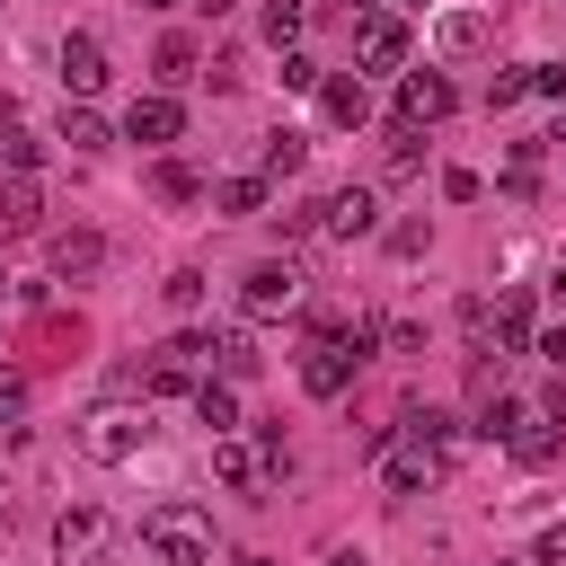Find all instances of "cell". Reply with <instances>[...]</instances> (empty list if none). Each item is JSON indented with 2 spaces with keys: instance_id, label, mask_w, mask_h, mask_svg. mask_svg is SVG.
Segmentation results:
<instances>
[{
  "instance_id": "1",
  "label": "cell",
  "mask_w": 566,
  "mask_h": 566,
  "mask_svg": "<svg viewBox=\"0 0 566 566\" xmlns=\"http://www.w3.org/2000/svg\"><path fill=\"white\" fill-rule=\"evenodd\" d=\"M71 442H80V460H97V469H124V460H142V442H150V398L133 407V398H97L80 424H71Z\"/></svg>"
},
{
  "instance_id": "2",
  "label": "cell",
  "mask_w": 566,
  "mask_h": 566,
  "mask_svg": "<svg viewBox=\"0 0 566 566\" xmlns=\"http://www.w3.org/2000/svg\"><path fill=\"white\" fill-rule=\"evenodd\" d=\"M142 548H150L159 566H212V513L186 504V495H168V504L142 513Z\"/></svg>"
},
{
  "instance_id": "3",
  "label": "cell",
  "mask_w": 566,
  "mask_h": 566,
  "mask_svg": "<svg viewBox=\"0 0 566 566\" xmlns=\"http://www.w3.org/2000/svg\"><path fill=\"white\" fill-rule=\"evenodd\" d=\"M115 557V513L106 504H62L53 522V566H106Z\"/></svg>"
},
{
  "instance_id": "4",
  "label": "cell",
  "mask_w": 566,
  "mask_h": 566,
  "mask_svg": "<svg viewBox=\"0 0 566 566\" xmlns=\"http://www.w3.org/2000/svg\"><path fill=\"white\" fill-rule=\"evenodd\" d=\"M239 310H248V318L301 310V265H292V256H256V265L239 274Z\"/></svg>"
},
{
  "instance_id": "5",
  "label": "cell",
  "mask_w": 566,
  "mask_h": 566,
  "mask_svg": "<svg viewBox=\"0 0 566 566\" xmlns=\"http://www.w3.org/2000/svg\"><path fill=\"white\" fill-rule=\"evenodd\" d=\"M380 230V195L371 186H336V195H318V239H371Z\"/></svg>"
},
{
  "instance_id": "6",
  "label": "cell",
  "mask_w": 566,
  "mask_h": 566,
  "mask_svg": "<svg viewBox=\"0 0 566 566\" xmlns=\"http://www.w3.org/2000/svg\"><path fill=\"white\" fill-rule=\"evenodd\" d=\"M177 133H186V106H177L168 88H150V97L124 106V142H142V150H168Z\"/></svg>"
},
{
  "instance_id": "7",
  "label": "cell",
  "mask_w": 566,
  "mask_h": 566,
  "mask_svg": "<svg viewBox=\"0 0 566 566\" xmlns=\"http://www.w3.org/2000/svg\"><path fill=\"white\" fill-rule=\"evenodd\" d=\"M212 478H221V486H239V495H256V486L274 478V451H265V442L221 433V442H212Z\"/></svg>"
},
{
  "instance_id": "8",
  "label": "cell",
  "mask_w": 566,
  "mask_h": 566,
  "mask_svg": "<svg viewBox=\"0 0 566 566\" xmlns=\"http://www.w3.org/2000/svg\"><path fill=\"white\" fill-rule=\"evenodd\" d=\"M354 62H363V71H398V62H407V27H398L389 9L354 18Z\"/></svg>"
},
{
  "instance_id": "9",
  "label": "cell",
  "mask_w": 566,
  "mask_h": 566,
  "mask_svg": "<svg viewBox=\"0 0 566 566\" xmlns=\"http://www.w3.org/2000/svg\"><path fill=\"white\" fill-rule=\"evenodd\" d=\"M62 88H71V97H97V88H106V44H97L88 27L62 35Z\"/></svg>"
},
{
  "instance_id": "10",
  "label": "cell",
  "mask_w": 566,
  "mask_h": 566,
  "mask_svg": "<svg viewBox=\"0 0 566 566\" xmlns=\"http://www.w3.org/2000/svg\"><path fill=\"white\" fill-rule=\"evenodd\" d=\"M44 256H53L62 283H97V274H106V239H97V230H53Z\"/></svg>"
},
{
  "instance_id": "11",
  "label": "cell",
  "mask_w": 566,
  "mask_h": 566,
  "mask_svg": "<svg viewBox=\"0 0 566 566\" xmlns=\"http://www.w3.org/2000/svg\"><path fill=\"white\" fill-rule=\"evenodd\" d=\"M451 115V80L442 71H407L398 80V124H442Z\"/></svg>"
},
{
  "instance_id": "12",
  "label": "cell",
  "mask_w": 566,
  "mask_h": 566,
  "mask_svg": "<svg viewBox=\"0 0 566 566\" xmlns=\"http://www.w3.org/2000/svg\"><path fill=\"white\" fill-rule=\"evenodd\" d=\"M53 142H62L71 159H97V150L115 142V133H106V115H97L88 97H71V106H62V124H53Z\"/></svg>"
},
{
  "instance_id": "13",
  "label": "cell",
  "mask_w": 566,
  "mask_h": 566,
  "mask_svg": "<svg viewBox=\"0 0 566 566\" xmlns=\"http://www.w3.org/2000/svg\"><path fill=\"white\" fill-rule=\"evenodd\" d=\"M44 221V186H35V168H18L9 186H0V239H18V230H35Z\"/></svg>"
},
{
  "instance_id": "14",
  "label": "cell",
  "mask_w": 566,
  "mask_h": 566,
  "mask_svg": "<svg viewBox=\"0 0 566 566\" xmlns=\"http://www.w3.org/2000/svg\"><path fill=\"white\" fill-rule=\"evenodd\" d=\"M318 106H327V124H345V133L371 124V88H363V80H318Z\"/></svg>"
},
{
  "instance_id": "15",
  "label": "cell",
  "mask_w": 566,
  "mask_h": 566,
  "mask_svg": "<svg viewBox=\"0 0 566 566\" xmlns=\"http://www.w3.org/2000/svg\"><path fill=\"white\" fill-rule=\"evenodd\" d=\"M433 44H442L451 62H469V53H486V18H478V9H451V18L433 27Z\"/></svg>"
},
{
  "instance_id": "16",
  "label": "cell",
  "mask_w": 566,
  "mask_h": 566,
  "mask_svg": "<svg viewBox=\"0 0 566 566\" xmlns=\"http://www.w3.org/2000/svg\"><path fill=\"white\" fill-rule=\"evenodd\" d=\"M195 416H203V433L221 442V433H239V398H230V380H195Z\"/></svg>"
},
{
  "instance_id": "17",
  "label": "cell",
  "mask_w": 566,
  "mask_h": 566,
  "mask_svg": "<svg viewBox=\"0 0 566 566\" xmlns=\"http://www.w3.org/2000/svg\"><path fill=\"white\" fill-rule=\"evenodd\" d=\"M212 363H221V380H256V363H265V354H256V336H248V327H230V336H212Z\"/></svg>"
},
{
  "instance_id": "18",
  "label": "cell",
  "mask_w": 566,
  "mask_h": 566,
  "mask_svg": "<svg viewBox=\"0 0 566 566\" xmlns=\"http://www.w3.org/2000/svg\"><path fill=\"white\" fill-rule=\"evenodd\" d=\"M522 424H531V407H522V398H504V389H495V398H478V433H486V442H513Z\"/></svg>"
},
{
  "instance_id": "19",
  "label": "cell",
  "mask_w": 566,
  "mask_h": 566,
  "mask_svg": "<svg viewBox=\"0 0 566 566\" xmlns=\"http://www.w3.org/2000/svg\"><path fill=\"white\" fill-rule=\"evenodd\" d=\"M150 71H159V88H186V80H195V35H159Z\"/></svg>"
},
{
  "instance_id": "20",
  "label": "cell",
  "mask_w": 566,
  "mask_h": 566,
  "mask_svg": "<svg viewBox=\"0 0 566 566\" xmlns=\"http://www.w3.org/2000/svg\"><path fill=\"white\" fill-rule=\"evenodd\" d=\"M212 203H221L230 221H248V212H265V168H256V177H221V186H212Z\"/></svg>"
},
{
  "instance_id": "21",
  "label": "cell",
  "mask_w": 566,
  "mask_h": 566,
  "mask_svg": "<svg viewBox=\"0 0 566 566\" xmlns=\"http://www.w3.org/2000/svg\"><path fill=\"white\" fill-rule=\"evenodd\" d=\"M504 451H513V460H522V469H548V460H557V451H566V433H557V424H522V433H513V442H504Z\"/></svg>"
},
{
  "instance_id": "22",
  "label": "cell",
  "mask_w": 566,
  "mask_h": 566,
  "mask_svg": "<svg viewBox=\"0 0 566 566\" xmlns=\"http://www.w3.org/2000/svg\"><path fill=\"white\" fill-rule=\"evenodd\" d=\"M150 195H159V203H195V195H203V177H195L186 159H159V168H150Z\"/></svg>"
},
{
  "instance_id": "23",
  "label": "cell",
  "mask_w": 566,
  "mask_h": 566,
  "mask_svg": "<svg viewBox=\"0 0 566 566\" xmlns=\"http://www.w3.org/2000/svg\"><path fill=\"white\" fill-rule=\"evenodd\" d=\"M301 159H310V142H301L292 124H274V133H265V177H292Z\"/></svg>"
},
{
  "instance_id": "24",
  "label": "cell",
  "mask_w": 566,
  "mask_h": 566,
  "mask_svg": "<svg viewBox=\"0 0 566 566\" xmlns=\"http://www.w3.org/2000/svg\"><path fill=\"white\" fill-rule=\"evenodd\" d=\"M522 336H531V292L513 283V292L495 301V345H522Z\"/></svg>"
},
{
  "instance_id": "25",
  "label": "cell",
  "mask_w": 566,
  "mask_h": 566,
  "mask_svg": "<svg viewBox=\"0 0 566 566\" xmlns=\"http://www.w3.org/2000/svg\"><path fill=\"white\" fill-rule=\"evenodd\" d=\"M301 27H310V0H274V9H265V44H283V53H292V35H301Z\"/></svg>"
},
{
  "instance_id": "26",
  "label": "cell",
  "mask_w": 566,
  "mask_h": 566,
  "mask_svg": "<svg viewBox=\"0 0 566 566\" xmlns=\"http://www.w3.org/2000/svg\"><path fill=\"white\" fill-rule=\"evenodd\" d=\"M522 97H531V62H522V71H495V80H486V106H522Z\"/></svg>"
},
{
  "instance_id": "27",
  "label": "cell",
  "mask_w": 566,
  "mask_h": 566,
  "mask_svg": "<svg viewBox=\"0 0 566 566\" xmlns=\"http://www.w3.org/2000/svg\"><path fill=\"white\" fill-rule=\"evenodd\" d=\"M159 292H168V310H195V301H203V274H195V265H177Z\"/></svg>"
},
{
  "instance_id": "28",
  "label": "cell",
  "mask_w": 566,
  "mask_h": 566,
  "mask_svg": "<svg viewBox=\"0 0 566 566\" xmlns=\"http://www.w3.org/2000/svg\"><path fill=\"white\" fill-rule=\"evenodd\" d=\"M318 80H327V71H318L310 53H283V88H318Z\"/></svg>"
},
{
  "instance_id": "29",
  "label": "cell",
  "mask_w": 566,
  "mask_h": 566,
  "mask_svg": "<svg viewBox=\"0 0 566 566\" xmlns=\"http://www.w3.org/2000/svg\"><path fill=\"white\" fill-rule=\"evenodd\" d=\"M424 239H433L424 221H398V230H389V256H424Z\"/></svg>"
},
{
  "instance_id": "30",
  "label": "cell",
  "mask_w": 566,
  "mask_h": 566,
  "mask_svg": "<svg viewBox=\"0 0 566 566\" xmlns=\"http://www.w3.org/2000/svg\"><path fill=\"white\" fill-rule=\"evenodd\" d=\"M531 97H566V62H531Z\"/></svg>"
},
{
  "instance_id": "31",
  "label": "cell",
  "mask_w": 566,
  "mask_h": 566,
  "mask_svg": "<svg viewBox=\"0 0 566 566\" xmlns=\"http://www.w3.org/2000/svg\"><path fill=\"white\" fill-rule=\"evenodd\" d=\"M18 407H27V371H9V363H0V424H9Z\"/></svg>"
},
{
  "instance_id": "32",
  "label": "cell",
  "mask_w": 566,
  "mask_h": 566,
  "mask_svg": "<svg viewBox=\"0 0 566 566\" xmlns=\"http://www.w3.org/2000/svg\"><path fill=\"white\" fill-rule=\"evenodd\" d=\"M0 150H9V168H35L44 159V142H27V133H0Z\"/></svg>"
},
{
  "instance_id": "33",
  "label": "cell",
  "mask_w": 566,
  "mask_h": 566,
  "mask_svg": "<svg viewBox=\"0 0 566 566\" xmlns=\"http://www.w3.org/2000/svg\"><path fill=\"white\" fill-rule=\"evenodd\" d=\"M442 195L451 203H478V168H442Z\"/></svg>"
},
{
  "instance_id": "34",
  "label": "cell",
  "mask_w": 566,
  "mask_h": 566,
  "mask_svg": "<svg viewBox=\"0 0 566 566\" xmlns=\"http://www.w3.org/2000/svg\"><path fill=\"white\" fill-rule=\"evenodd\" d=\"M539 363H557V371H566V318H557V327H539Z\"/></svg>"
},
{
  "instance_id": "35",
  "label": "cell",
  "mask_w": 566,
  "mask_h": 566,
  "mask_svg": "<svg viewBox=\"0 0 566 566\" xmlns=\"http://www.w3.org/2000/svg\"><path fill=\"white\" fill-rule=\"evenodd\" d=\"M539 566H566V522H548V531H539Z\"/></svg>"
},
{
  "instance_id": "36",
  "label": "cell",
  "mask_w": 566,
  "mask_h": 566,
  "mask_svg": "<svg viewBox=\"0 0 566 566\" xmlns=\"http://www.w3.org/2000/svg\"><path fill=\"white\" fill-rule=\"evenodd\" d=\"M327 566H371V557H363V548H336V557H327Z\"/></svg>"
},
{
  "instance_id": "37",
  "label": "cell",
  "mask_w": 566,
  "mask_h": 566,
  "mask_svg": "<svg viewBox=\"0 0 566 566\" xmlns=\"http://www.w3.org/2000/svg\"><path fill=\"white\" fill-rule=\"evenodd\" d=\"M548 292H557V310H566V265H557V274H548Z\"/></svg>"
},
{
  "instance_id": "38",
  "label": "cell",
  "mask_w": 566,
  "mask_h": 566,
  "mask_svg": "<svg viewBox=\"0 0 566 566\" xmlns=\"http://www.w3.org/2000/svg\"><path fill=\"white\" fill-rule=\"evenodd\" d=\"M0 539H9V486H0Z\"/></svg>"
},
{
  "instance_id": "39",
  "label": "cell",
  "mask_w": 566,
  "mask_h": 566,
  "mask_svg": "<svg viewBox=\"0 0 566 566\" xmlns=\"http://www.w3.org/2000/svg\"><path fill=\"white\" fill-rule=\"evenodd\" d=\"M142 9H177V0H142Z\"/></svg>"
},
{
  "instance_id": "40",
  "label": "cell",
  "mask_w": 566,
  "mask_h": 566,
  "mask_svg": "<svg viewBox=\"0 0 566 566\" xmlns=\"http://www.w3.org/2000/svg\"><path fill=\"white\" fill-rule=\"evenodd\" d=\"M389 9H416V0H389Z\"/></svg>"
},
{
  "instance_id": "41",
  "label": "cell",
  "mask_w": 566,
  "mask_h": 566,
  "mask_svg": "<svg viewBox=\"0 0 566 566\" xmlns=\"http://www.w3.org/2000/svg\"><path fill=\"white\" fill-rule=\"evenodd\" d=\"M248 566H265V557H248Z\"/></svg>"
},
{
  "instance_id": "42",
  "label": "cell",
  "mask_w": 566,
  "mask_h": 566,
  "mask_svg": "<svg viewBox=\"0 0 566 566\" xmlns=\"http://www.w3.org/2000/svg\"><path fill=\"white\" fill-rule=\"evenodd\" d=\"M495 566H504V557H495Z\"/></svg>"
}]
</instances>
